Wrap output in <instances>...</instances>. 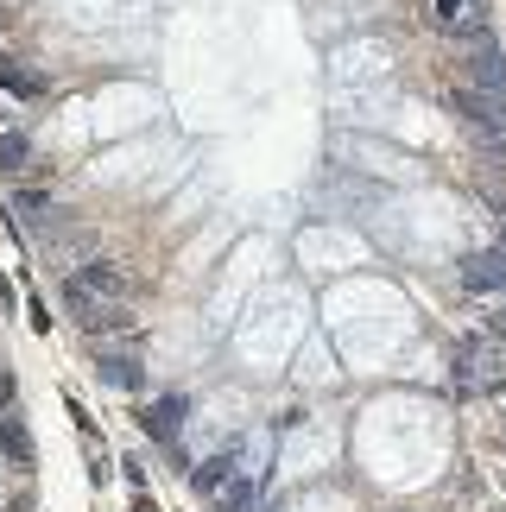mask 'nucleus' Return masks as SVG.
<instances>
[{
    "label": "nucleus",
    "instance_id": "nucleus-14",
    "mask_svg": "<svg viewBox=\"0 0 506 512\" xmlns=\"http://www.w3.org/2000/svg\"><path fill=\"white\" fill-rule=\"evenodd\" d=\"M7 512H32V500H13V506H7Z\"/></svg>",
    "mask_w": 506,
    "mask_h": 512
},
{
    "label": "nucleus",
    "instance_id": "nucleus-16",
    "mask_svg": "<svg viewBox=\"0 0 506 512\" xmlns=\"http://www.w3.org/2000/svg\"><path fill=\"white\" fill-rule=\"evenodd\" d=\"M0 19H7V7H0Z\"/></svg>",
    "mask_w": 506,
    "mask_h": 512
},
{
    "label": "nucleus",
    "instance_id": "nucleus-13",
    "mask_svg": "<svg viewBox=\"0 0 506 512\" xmlns=\"http://www.w3.org/2000/svg\"><path fill=\"white\" fill-rule=\"evenodd\" d=\"M0 411H13V373H7V361H0Z\"/></svg>",
    "mask_w": 506,
    "mask_h": 512
},
{
    "label": "nucleus",
    "instance_id": "nucleus-15",
    "mask_svg": "<svg viewBox=\"0 0 506 512\" xmlns=\"http://www.w3.org/2000/svg\"><path fill=\"white\" fill-rule=\"evenodd\" d=\"M140 512H159V506H140Z\"/></svg>",
    "mask_w": 506,
    "mask_h": 512
},
{
    "label": "nucleus",
    "instance_id": "nucleus-12",
    "mask_svg": "<svg viewBox=\"0 0 506 512\" xmlns=\"http://www.w3.org/2000/svg\"><path fill=\"white\" fill-rule=\"evenodd\" d=\"M26 159H32V146H26V133H0V171H26Z\"/></svg>",
    "mask_w": 506,
    "mask_h": 512
},
{
    "label": "nucleus",
    "instance_id": "nucleus-7",
    "mask_svg": "<svg viewBox=\"0 0 506 512\" xmlns=\"http://www.w3.org/2000/svg\"><path fill=\"white\" fill-rule=\"evenodd\" d=\"M462 291H506V253H475L462 266Z\"/></svg>",
    "mask_w": 506,
    "mask_h": 512
},
{
    "label": "nucleus",
    "instance_id": "nucleus-4",
    "mask_svg": "<svg viewBox=\"0 0 506 512\" xmlns=\"http://www.w3.org/2000/svg\"><path fill=\"white\" fill-rule=\"evenodd\" d=\"M456 83H475V89H488V95H506V57L481 38V45H469V57H462Z\"/></svg>",
    "mask_w": 506,
    "mask_h": 512
},
{
    "label": "nucleus",
    "instance_id": "nucleus-8",
    "mask_svg": "<svg viewBox=\"0 0 506 512\" xmlns=\"http://www.w3.org/2000/svg\"><path fill=\"white\" fill-rule=\"evenodd\" d=\"M76 323H83L89 336H127V329L140 323V317H133L127 304H95V310H83V317H76Z\"/></svg>",
    "mask_w": 506,
    "mask_h": 512
},
{
    "label": "nucleus",
    "instance_id": "nucleus-5",
    "mask_svg": "<svg viewBox=\"0 0 506 512\" xmlns=\"http://www.w3.org/2000/svg\"><path fill=\"white\" fill-rule=\"evenodd\" d=\"M13 222L45 241V234H57V222H64V215H57V203H51L45 190H19V196H13Z\"/></svg>",
    "mask_w": 506,
    "mask_h": 512
},
{
    "label": "nucleus",
    "instance_id": "nucleus-9",
    "mask_svg": "<svg viewBox=\"0 0 506 512\" xmlns=\"http://www.w3.org/2000/svg\"><path fill=\"white\" fill-rule=\"evenodd\" d=\"M0 89H7V95H19V102H32V95H45V76H38V70H26L19 57H7V51H0Z\"/></svg>",
    "mask_w": 506,
    "mask_h": 512
},
{
    "label": "nucleus",
    "instance_id": "nucleus-11",
    "mask_svg": "<svg viewBox=\"0 0 506 512\" xmlns=\"http://www.w3.org/2000/svg\"><path fill=\"white\" fill-rule=\"evenodd\" d=\"M140 424L152 430V437H178V424H184V399H159Z\"/></svg>",
    "mask_w": 506,
    "mask_h": 512
},
{
    "label": "nucleus",
    "instance_id": "nucleus-3",
    "mask_svg": "<svg viewBox=\"0 0 506 512\" xmlns=\"http://www.w3.org/2000/svg\"><path fill=\"white\" fill-rule=\"evenodd\" d=\"M431 19H437L443 32L469 38V45L488 38V0H431Z\"/></svg>",
    "mask_w": 506,
    "mask_h": 512
},
{
    "label": "nucleus",
    "instance_id": "nucleus-1",
    "mask_svg": "<svg viewBox=\"0 0 506 512\" xmlns=\"http://www.w3.org/2000/svg\"><path fill=\"white\" fill-rule=\"evenodd\" d=\"M127 272L114 266V260H89V266H76L70 279H64V304H70V317H83V310L95 304H127Z\"/></svg>",
    "mask_w": 506,
    "mask_h": 512
},
{
    "label": "nucleus",
    "instance_id": "nucleus-2",
    "mask_svg": "<svg viewBox=\"0 0 506 512\" xmlns=\"http://www.w3.org/2000/svg\"><path fill=\"white\" fill-rule=\"evenodd\" d=\"M450 108L488 146H506V95H488V89H475V83H450Z\"/></svg>",
    "mask_w": 506,
    "mask_h": 512
},
{
    "label": "nucleus",
    "instance_id": "nucleus-10",
    "mask_svg": "<svg viewBox=\"0 0 506 512\" xmlns=\"http://www.w3.org/2000/svg\"><path fill=\"white\" fill-rule=\"evenodd\" d=\"M95 373H102L108 386H121V392H140V386H146V367L133 361V354H102V361H95Z\"/></svg>",
    "mask_w": 506,
    "mask_h": 512
},
{
    "label": "nucleus",
    "instance_id": "nucleus-6",
    "mask_svg": "<svg viewBox=\"0 0 506 512\" xmlns=\"http://www.w3.org/2000/svg\"><path fill=\"white\" fill-rule=\"evenodd\" d=\"M0 462L7 468H32V437L19 411H0Z\"/></svg>",
    "mask_w": 506,
    "mask_h": 512
}]
</instances>
